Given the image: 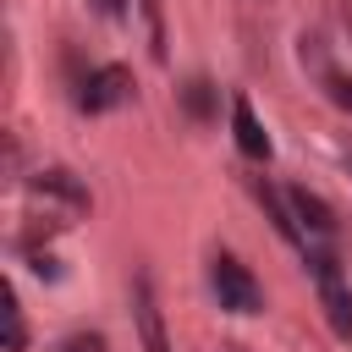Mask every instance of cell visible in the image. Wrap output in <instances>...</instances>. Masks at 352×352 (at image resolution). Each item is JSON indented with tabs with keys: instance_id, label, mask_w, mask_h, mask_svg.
I'll use <instances>...</instances> for the list:
<instances>
[{
	"instance_id": "1",
	"label": "cell",
	"mask_w": 352,
	"mask_h": 352,
	"mask_svg": "<svg viewBox=\"0 0 352 352\" xmlns=\"http://www.w3.org/2000/svg\"><path fill=\"white\" fill-rule=\"evenodd\" d=\"M308 270H314V286H319V308L330 319V330L341 341H352V286L341 275V264L330 253H308Z\"/></svg>"
},
{
	"instance_id": "2",
	"label": "cell",
	"mask_w": 352,
	"mask_h": 352,
	"mask_svg": "<svg viewBox=\"0 0 352 352\" xmlns=\"http://www.w3.org/2000/svg\"><path fill=\"white\" fill-rule=\"evenodd\" d=\"M214 297H220V308H231V314H258L264 308V292H258V280L231 258V253H220L214 258Z\"/></svg>"
},
{
	"instance_id": "3",
	"label": "cell",
	"mask_w": 352,
	"mask_h": 352,
	"mask_svg": "<svg viewBox=\"0 0 352 352\" xmlns=\"http://www.w3.org/2000/svg\"><path fill=\"white\" fill-rule=\"evenodd\" d=\"M121 99H132V72H126V66H99V72H88V77H82V94H77V104H82L88 116H99V110H116Z\"/></svg>"
},
{
	"instance_id": "4",
	"label": "cell",
	"mask_w": 352,
	"mask_h": 352,
	"mask_svg": "<svg viewBox=\"0 0 352 352\" xmlns=\"http://www.w3.org/2000/svg\"><path fill=\"white\" fill-rule=\"evenodd\" d=\"M231 132H236V148H242L248 160H258V165L270 160V148H275V143H270V132L258 126V116H253V104H248L242 94L231 99Z\"/></svg>"
},
{
	"instance_id": "5",
	"label": "cell",
	"mask_w": 352,
	"mask_h": 352,
	"mask_svg": "<svg viewBox=\"0 0 352 352\" xmlns=\"http://www.w3.org/2000/svg\"><path fill=\"white\" fill-rule=\"evenodd\" d=\"M132 314H138L143 352H170V341H165V324H160V302H154V286H148V280H138V292H132Z\"/></svg>"
},
{
	"instance_id": "6",
	"label": "cell",
	"mask_w": 352,
	"mask_h": 352,
	"mask_svg": "<svg viewBox=\"0 0 352 352\" xmlns=\"http://www.w3.org/2000/svg\"><path fill=\"white\" fill-rule=\"evenodd\" d=\"M286 204H292L297 226H308V231H319V236H330V231H336V214H330V204H324L319 192H308V187H292V192H286Z\"/></svg>"
},
{
	"instance_id": "7",
	"label": "cell",
	"mask_w": 352,
	"mask_h": 352,
	"mask_svg": "<svg viewBox=\"0 0 352 352\" xmlns=\"http://www.w3.org/2000/svg\"><path fill=\"white\" fill-rule=\"evenodd\" d=\"M38 192H50V198H60V204H72V209H88V187L72 176V170H38V182H33Z\"/></svg>"
},
{
	"instance_id": "8",
	"label": "cell",
	"mask_w": 352,
	"mask_h": 352,
	"mask_svg": "<svg viewBox=\"0 0 352 352\" xmlns=\"http://www.w3.org/2000/svg\"><path fill=\"white\" fill-rule=\"evenodd\" d=\"M258 204H264V214L275 220V231L286 236V242H302V226H297V214H292V204L270 187V182H258Z\"/></svg>"
},
{
	"instance_id": "9",
	"label": "cell",
	"mask_w": 352,
	"mask_h": 352,
	"mask_svg": "<svg viewBox=\"0 0 352 352\" xmlns=\"http://www.w3.org/2000/svg\"><path fill=\"white\" fill-rule=\"evenodd\" d=\"M182 99H187V110H192L198 121H209V116H214V88H209L204 77H192V82L182 88Z\"/></svg>"
},
{
	"instance_id": "10",
	"label": "cell",
	"mask_w": 352,
	"mask_h": 352,
	"mask_svg": "<svg viewBox=\"0 0 352 352\" xmlns=\"http://www.w3.org/2000/svg\"><path fill=\"white\" fill-rule=\"evenodd\" d=\"M28 346V330H22V308H16V297L6 292V352H22Z\"/></svg>"
},
{
	"instance_id": "11",
	"label": "cell",
	"mask_w": 352,
	"mask_h": 352,
	"mask_svg": "<svg viewBox=\"0 0 352 352\" xmlns=\"http://www.w3.org/2000/svg\"><path fill=\"white\" fill-rule=\"evenodd\" d=\"M55 352H104V336H88V330H77V336H66Z\"/></svg>"
},
{
	"instance_id": "12",
	"label": "cell",
	"mask_w": 352,
	"mask_h": 352,
	"mask_svg": "<svg viewBox=\"0 0 352 352\" xmlns=\"http://www.w3.org/2000/svg\"><path fill=\"white\" fill-rule=\"evenodd\" d=\"M324 88H330V99H336L341 110H352V77H341V72H330V77H324Z\"/></svg>"
},
{
	"instance_id": "13",
	"label": "cell",
	"mask_w": 352,
	"mask_h": 352,
	"mask_svg": "<svg viewBox=\"0 0 352 352\" xmlns=\"http://www.w3.org/2000/svg\"><path fill=\"white\" fill-rule=\"evenodd\" d=\"M99 16H126V0H94Z\"/></svg>"
}]
</instances>
